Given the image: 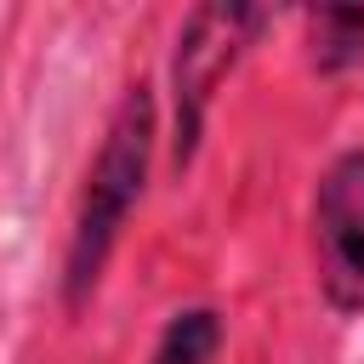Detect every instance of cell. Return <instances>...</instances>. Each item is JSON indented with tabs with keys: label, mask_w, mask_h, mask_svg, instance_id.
Segmentation results:
<instances>
[{
	"label": "cell",
	"mask_w": 364,
	"mask_h": 364,
	"mask_svg": "<svg viewBox=\"0 0 364 364\" xmlns=\"http://www.w3.org/2000/svg\"><path fill=\"white\" fill-rule=\"evenodd\" d=\"M148 148H154V97L148 85H125L114 119H108V136H102V154L85 176V199H80V216H74V239H68V301H85V290L97 284L131 205L142 199V176H148Z\"/></svg>",
	"instance_id": "obj_1"
},
{
	"label": "cell",
	"mask_w": 364,
	"mask_h": 364,
	"mask_svg": "<svg viewBox=\"0 0 364 364\" xmlns=\"http://www.w3.org/2000/svg\"><path fill=\"white\" fill-rule=\"evenodd\" d=\"M318 284L336 307H364V148L341 154L313 199Z\"/></svg>",
	"instance_id": "obj_2"
},
{
	"label": "cell",
	"mask_w": 364,
	"mask_h": 364,
	"mask_svg": "<svg viewBox=\"0 0 364 364\" xmlns=\"http://www.w3.org/2000/svg\"><path fill=\"white\" fill-rule=\"evenodd\" d=\"M256 28L250 6H199L176 40V165L193 159L199 125H205V102L216 91V80L233 68L245 34Z\"/></svg>",
	"instance_id": "obj_3"
},
{
	"label": "cell",
	"mask_w": 364,
	"mask_h": 364,
	"mask_svg": "<svg viewBox=\"0 0 364 364\" xmlns=\"http://www.w3.org/2000/svg\"><path fill=\"white\" fill-rule=\"evenodd\" d=\"M222 347V318L210 307H188L165 324L159 347H154V364H210Z\"/></svg>",
	"instance_id": "obj_4"
},
{
	"label": "cell",
	"mask_w": 364,
	"mask_h": 364,
	"mask_svg": "<svg viewBox=\"0 0 364 364\" xmlns=\"http://www.w3.org/2000/svg\"><path fill=\"white\" fill-rule=\"evenodd\" d=\"M364 57V11H318L313 17V63L318 68H347Z\"/></svg>",
	"instance_id": "obj_5"
}]
</instances>
